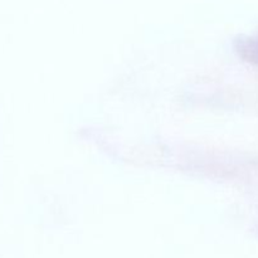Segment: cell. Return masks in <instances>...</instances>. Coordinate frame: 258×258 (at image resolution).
Segmentation results:
<instances>
[{"label": "cell", "mask_w": 258, "mask_h": 258, "mask_svg": "<svg viewBox=\"0 0 258 258\" xmlns=\"http://www.w3.org/2000/svg\"><path fill=\"white\" fill-rule=\"evenodd\" d=\"M242 50L244 53V57L248 58L249 60H253V62H258V39L247 42L242 47Z\"/></svg>", "instance_id": "6da1fadb"}]
</instances>
